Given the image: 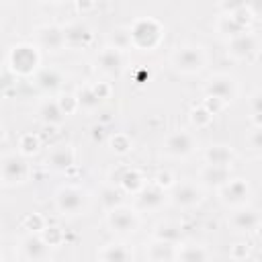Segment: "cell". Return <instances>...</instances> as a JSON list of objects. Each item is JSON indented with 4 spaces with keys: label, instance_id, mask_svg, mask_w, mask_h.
<instances>
[{
    "label": "cell",
    "instance_id": "c3c4849f",
    "mask_svg": "<svg viewBox=\"0 0 262 262\" xmlns=\"http://www.w3.org/2000/svg\"><path fill=\"white\" fill-rule=\"evenodd\" d=\"M0 262H2V260H0Z\"/></svg>",
    "mask_w": 262,
    "mask_h": 262
},
{
    "label": "cell",
    "instance_id": "1f68e13d",
    "mask_svg": "<svg viewBox=\"0 0 262 262\" xmlns=\"http://www.w3.org/2000/svg\"><path fill=\"white\" fill-rule=\"evenodd\" d=\"M100 201H102V205H104V209H117V207H121L123 205V194H121V190H117L115 186H104L102 190H100Z\"/></svg>",
    "mask_w": 262,
    "mask_h": 262
},
{
    "label": "cell",
    "instance_id": "52a82bcc",
    "mask_svg": "<svg viewBox=\"0 0 262 262\" xmlns=\"http://www.w3.org/2000/svg\"><path fill=\"white\" fill-rule=\"evenodd\" d=\"M29 176V166L27 162L16 156V154H6L0 158V178L6 184H18L25 182Z\"/></svg>",
    "mask_w": 262,
    "mask_h": 262
},
{
    "label": "cell",
    "instance_id": "4dcf8cb0",
    "mask_svg": "<svg viewBox=\"0 0 262 262\" xmlns=\"http://www.w3.org/2000/svg\"><path fill=\"white\" fill-rule=\"evenodd\" d=\"M41 147V141L35 133H23L20 139H18V154L20 156H33L37 154Z\"/></svg>",
    "mask_w": 262,
    "mask_h": 262
},
{
    "label": "cell",
    "instance_id": "5bb4252c",
    "mask_svg": "<svg viewBox=\"0 0 262 262\" xmlns=\"http://www.w3.org/2000/svg\"><path fill=\"white\" fill-rule=\"evenodd\" d=\"M176 244L151 239L145 246V260L147 262H174L176 260Z\"/></svg>",
    "mask_w": 262,
    "mask_h": 262
},
{
    "label": "cell",
    "instance_id": "60d3db41",
    "mask_svg": "<svg viewBox=\"0 0 262 262\" xmlns=\"http://www.w3.org/2000/svg\"><path fill=\"white\" fill-rule=\"evenodd\" d=\"M92 90H94V94H96L100 100H104V98L111 96V86H108L106 82H98V84H94Z\"/></svg>",
    "mask_w": 262,
    "mask_h": 262
},
{
    "label": "cell",
    "instance_id": "ffe728a7",
    "mask_svg": "<svg viewBox=\"0 0 262 262\" xmlns=\"http://www.w3.org/2000/svg\"><path fill=\"white\" fill-rule=\"evenodd\" d=\"M205 162H207L209 166L229 168V164L233 162V151H231V147L221 145V143L211 145V147H207V151H205Z\"/></svg>",
    "mask_w": 262,
    "mask_h": 262
},
{
    "label": "cell",
    "instance_id": "ab89813d",
    "mask_svg": "<svg viewBox=\"0 0 262 262\" xmlns=\"http://www.w3.org/2000/svg\"><path fill=\"white\" fill-rule=\"evenodd\" d=\"M248 254H250V246H248V244L239 242V244L231 246V258H233V260H242V258H246Z\"/></svg>",
    "mask_w": 262,
    "mask_h": 262
},
{
    "label": "cell",
    "instance_id": "f6af8a7d",
    "mask_svg": "<svg viewBox=\"0 0 262 262\" xmlns=\"http://www.w3.org/2000/svg\"><path fill=\"white\" fill-rule=\"evenodd\" d=\"M10 82H12V78H10V76H0V88L10 86Z\"/></svg>",
    "mask_w": 262,
    "mask_h": 262
},
{
    "label": "cell",
    "instance_id": "603a6c76",
    "mask_svg": "<svg viewBox=\"0 0 262 262\" xmlns=\"http://www.w3.org/2000/svg\"><path fill=\"white\" fill-rule=\"evenodd\" d=\"M199 178L209 184V186H221L229 180V168H219V166H203L199 172Z\"/></svg>",
    "mask_w": 262,
    "mask_h": 262
},
{
    "label": "cell",
    "instance_id": "ac0fdd59",
    "mask_svg": "<svg viewBox=\"0 0 262 262\" xmlns=\"http://www.w3.org/2000/svg\"><path fill=\"white\" fill-rule=\"evenodd\" d=\"M23 252H25V256H27L29 260H33V262H43V260H47V256H49V246L43 242L41 235L31 233V235H27V237L23 239Z\"/></svg>",
    "mask_w": 262,
    "mask_h": 262
},
{
    "label": "cell",
    "instance_id": "83f0119b",
    "mask_svg": "<svg viewBox=\"0 0 262 262\" xmlns=\"http://www.w3.org/2000/svg\"><path fill=\"white\" fill-rule=\"evenodd\" d=\"M178 262H207V250L203 246H184L176 252Z\"/></svg>",
    "mask_w": 262,
    "mask_h": 262
},
{
    "label": "cell",
    "instance_id": "9a60e30c",
    "mask_svg": "<svg viewBox=\"0 0 262 262\" xmlns=\"http://www.w3.org/2000/svg\"><path fill=\"white\" fill-rule=\"evenodd\" d=\"M37 41L43 49L59 51L63 45V29L57 25H43L37 29Z\"/></svg>",
    "mask_w": 262,
    "mask_h": 262
},
{
    "label": "cell",
    "instance_id": "f546056e",
    "mask_svg": "<svg viewBox=\"0 0 262 262\" xmlns=\"http://www.w3.org/2000/svg\"><path fill=\"white\" fill-rule=\"evenodd\" d=\"M108 43H111L108 47H113V49H119V51L127 49V47L131 45L127 27H117V29H113L111 35H108Z\"/></svg>",
    "mask_w": 262,
    "mask_h": 262
},
{
    "label": "cell",
    "instance_id": "74e56055",
    "mask_svg": "<svg viewBox=\"0 0 262 262\" xmlns=\"http://www.w3.org/2000/svg\"><path fill=\"white\" fill-rule=\"evenodd\" d=\"M158 188H162V190H166V188H170V186H174V176L170 174V172H160L158 176H156V182H154Z\"/></svg>",
    "mask_w": 262,
    "mask_h": 262
},
{
    "label": "cell",
    "instance_id": "836d02e7",
    "mask_svg": "<svg viewBox=\"0 0 262 262\" xmlns=\"http://www.w3.org/2000/svg\"><path fill=\"white\" fill-rule=\"evenodd\" d=\"M41 237H43V242L51 248V246H59L63 239H66V235H63V231L59 229V227H55V225H45V229L41 231Z\"/></svg>",
    "mask_w": 262,
    "mask_h": 262
},
{
    "label": "cell",
    "instance_id": "6da1fadb",
    "mask_svg": "<svg viewBox=\"0 0 262 262\" xmlns=\"http://www.w3.org/2000/svg\"><path fill=\"white\" fill-rule=\"evenodd\" d=\"M129 39L131 45L141 49V51H151L160 45V41L164 39V27L160 20L151 18V16H143V18H135L129 27Z\"/></svg>",
    "mask_w": 262,
    "mask_h": 262
},
{
    "label": "cell",
    "instance_id": "b9f144b4",
    "mask_svg": "<svg viewBox=\"0 0 262 262\" xmlns=\"http://www.w3.org/2000/svg\"><path fill=\"white\" fill-rule=\"evenodd\" d=\"M250 147L256 149V151L262 147V131H260V127H254L252 135H250Z\"/></svg>",
    "mask_w": 262,
    "mask_h": 262
},
{
    "label": "cell",
    "instance_id": "277c9868",
    "mask_svg": "<svg viewBox=\"0 0 262 262\" xmlns=\"http://www.w3.org/2000/svg\"><path fill=\"white\" fill-rule=\"evenodd\" d=\"M88 194L78 186H61L55 192V207L63 215H78L86 209Z\"/></svg>",
    "mask_w": 262,
    "mask_h": 262
},
{
    "label": "cell",
    "instance_id": "cb8c5ba5",
    "mask_svg": "<svg viewBox=\"0 0 262 262\" xmlns=\"http://www.w3.org/2000/svg\"><path fill=\"white\" fill-rule=\"evenodd\" d=\"M35 82H37V86H39L41 90H45V92H53V90H57V88L61 86L63 78H61V74H59L57 70H53V68H45V70H39V72H37Z\"/></svg>",
    "mask_w": 262,
    "mask_h": 262
},
{
    "label": "cell",
    "instance_id": "484cf974",
    "mask_svg": "<svg viewBox=\"0 0 262 262\" xmlns=\"http://www.w3.org/2000/svg\"><path fill=\"white\" fill-rule=\"evenodd\" d=\"M39 117L45 125H61L66 115L61 113L57 100H45L41 106H39Z\"/></svg>",
    "mask_w": 262,
    "mask_h": 262
},
{
    "label": "cell",
    "instance_id": "3957f363",
    "mask_svg": "<svg viewBox=\"0 0 262 262\" xmlns=\"http://www.w3.org/2000/svg\"><path fill=\"white\" fill-rule=\"evenodd\" d=\"M205 51L199 45H180L172 53V66L182 74H196L205 68Z\"/></svg>",
    "mask_w": 262,
    "mask_h": 262
},
{
    "label": "cell",
    "instance_id": "8d00e7d4",
    "mask_svg": "<svg viewBox=\"0 0 262 262\" xmlns=\"http://www.w3.org/2000/svg\"><path fill=\"white\" fill-rule=\"evenodd\" d=\"M25 225H27L31 231H43V229H45V219H43L41 215L33 213V215H29V217L25 219Z\"/></svg>",
    "mask_w": 262,
    "mask_h": 262
},
{
    "label": "cell",
    "instance_id": "ee69618b",
    "mask_svg": "<svg viewBox=\"0 0 262 262\" xmlns=\"http://www.w3.org/2000/svg\"><path fill=\"white\" fill-rule=\"evenodd\" d=\"M94 6H96L94 2H76V8L82 10V12H84V10H92Z\"/></svg>",
    "mask_w": 262,
    "mask_h": 262
},
{
    "label": "cell",
    "instance_id": "7c38bea8",
    "mask_svg": "<svg viewBox=\"0 0 262 262\" xmlns=\"http://www.w3.org/2000/svg\"><path fill=\"white\" fill-rule=\"evenodd\" d=\"M164 203H166V190L158 188L156 184L143 186V188L137 192V199H135V207H137L139 211H156V209H160Z\"/></svg>",
    "mask_w": 262,
    "mask_h": 262
},
{
    "label": "cell",
    "instance_id": "2e32d148",
    "mask_svg": "<svg viewBox=\"0 0 262 262\" xmlns=\"http://www.w3.org/2000/svg\"><path fill=\"white\" fill-rule=\"evenodd\" d=\"M96 63L100 68V72L108 74V76H119L121 70H123V53L119 49H113V47H104L98 57H96Z\"/></svg>",
    "mask_w": 262,
    "mask_h": 262
},
{
    "label": "cell",
    "instance_id": "e0dca14e",
    "mask_svg": "<svg viewBox=\"0 0 262 262\" xmlns=\"http://www.w3.org/2000/svg\"><path fill=\"white\" fill-rule=\"evenodd\" d=\"M74 160H76V151L72 145H57L47 158H45V164L51 168V170H68L74 166Z\"/></svg>",
    "mask_w": 262,
    "mask_h": 262
},
{
    "label": "cell",
    "instance_id": "bcb514c9",
    "mask_svg": "<svg viewBox=\"0 0 262 262\" xmlns=\"http://www.w3.org/2000/svg\"><path fill=\"white\" fill-rule=\"evenodd\" d=\"M4 137H6V131H4V127L0 125V141H4Z\"/></svg>",
    "mask_w": 262,
    "mask_h": 262
},
{
    "label": "cell",
    "instance_id": "7402d4cb",
    "mask_svg": "<svg viewBox=\"0 0 262 262\" xmlns=\"http://www.w3.org/2000/svg\"><path fill=\"white\" fill-rule=\"evenodd\" d=\"M117 182H119L127 192H133V194H137V192L145 186L143 176H141L139 170H135V168H123V170L117 174Z\"/></svg>",
    "mask_w": 262,
    "mask_h": 262
},
{
    "label": "cell",
    "instance_id": "d4e9b609",
    "mask_svg": "<svg viewBox=\"0 0 262 262\" xmlns=\"http://www.w3.org/2000/svg\"><path fill=\"white\" fill-rule=\"evenodd\" d=\"M154 239H160V242H170V244H178L182 239V227L172 223V221H164V223H158L156 229H154Z\"/></svg>",
    "mask_w": 262,
    "mask_h": 262
},
{
    "label": "cell",
    "instance_id": "5b68a950",
    "mask_svg": "<svg viewBox=\"0 0 262 262\" xmlns=\"http://www.w3.org/2000/svg\"><path fill=\"white\" fill-rule=\"evenodd\" d=\"M106 223H108V227H111L115 233L127 235V233H135V231H137V227H139V215H137L135 209L121 205V207L108 211Z\"/></svg>",
    "mask_w": 262,
    "mask_h": 262
},
{
    "label": "cell",
    "instance_id": "d6986e66",
    "mask_svg": "<svg viewBox=\"0 0 262 262\" xmlns=\"http://www.w3.org/2000/svg\"><path fill=\"white\" fill-rule=\"evenodd\" d=\"M231 225L237 231H256L260 227V213L256 209H239L231 215Z\"/></svg>",
    "mask_w": 262,
    "mask_h": 262
},
{
    "label": "cell",
    "instance_id": "30bf717a",
    "mask_svg": "<svg viewBox=\"0 0 262 262\" xmlns=\"http://www.w3.org/2000/svg\"><path fill=\"white\" fill-rule=\"evenodd\" d=\"M248 196H250V184L244 178H233L219 186V199L225 205H233V207L244 205Z\"/></svg>",
    "mask_w": 262,
    "mask_h": 262
},
{
    "label": "cell",
    "instance_id": "7a4b0ae2",
    "mask_svg": "<svg viewBox=\"0 0 262 262\" xmlns=\"http://www.w3.org/2000/svg\"><path fill=\"white\" fill-rule=\"evenodd\" d=\"M39 61H41V55H39V49L33 43H18L8 53L10 70L20 74V76L33 74L39 68Z\"/></svg>",
    "mask_w": 262,
    "mask_h": 262
},
{
    "label": "cell",
    "instance_id": "8992f818",
    "mask_svg": "<svg viewBox=\"0 0 262 262\" xmlns=\"http://www.w3.org/2000/svg\"><path fill=\"white\" fill-rule=\"evenodd\" d=\"M164 154L172 156V158H186L196 149V137L184 129L170 133L164 139Z\"/></svg>",
    "mask_w": 262,
    "mask_h": 262
},
{
    "label": "cell",
    "instance_id": "44dd1931",
    "mask_svg": "<svg viewBox=\"0 0 262 262\" xmlns=\"http://www.w3.org/2000/svg\"><path fill=\"white\" fill-rule=\"evenodd\" d=\"M100 262H133V252L125 244H108L98 252Z\"/></svg>",
    "mask_w": 262,
    "mask_h": 262
},
{
    "label": "cell",
    "instance_id": "8fae6325",
    "mask_svg": "<svg viewBox=\"0 0 262 262\" xmlns=\"http://www.w3.org/2000/svg\"><path fill=\"white\" fill-rule=\"evenodd\" d=\"M258 51V35L256 33H242L227 41V53L235 59H246Z\"/></svg>",
    "mask_w": 262,
    "mask_h": 262
},
{
    "label": "cell",
    "instance_id": "f35d334b",
    "mask_svg": "<svg viewBox=\"0 0 262 262\" xmlns=\"http://www.w3.org/2000/svg\"><path fill=\"white\" fill-rule=\"evenodd\" d=\"M201 106H203L207 113H211V115H217V113H219V111H221L225 104H223L221 100H217V98H211V96H207V98H205V102H203Z\"/></svg>",
    "mask_w": 262,
    "mask_h": 262
},
{
    "label": "cell",
    "instance_id": "ba28073f",
    "mask_svg": "<svg viewBox=\"0 0 262 262\" xmlns=\"http://www.w3.org/2000/svg\"><path fill=\"white\" fill-rule=\"evenodd\" d=\"M205 94L211 96V98L221 100L223 104H227V102H231V100L237 96V84H235L233 78L219 74V76H213V78L207 80V84H205Z\"/></svg>",
    "mask_w": 262,
    "mask_h": 262
},
{
    "label": "cell",
    "instance_id": "e575fe53",
    "mask_svg": "<svg viewBox=\"0 0 262 262\" xmlns=\"http://www.w3.org/2000/svg\"><path fill=\"white\" fill-rule=\"evenodd\" d=\"M190 121H192V125H194L196 129H205V127L211 125L213 115L207 113L203 106H196V108H192V113H190Z\"/></svg>",
    "mask_w": 262,
    "mask_h": 262
},
{
    "label": "cell",
    "instance_id": "7dc6e473",
    "mask_svg": "<svg viewBox=\"0 0 262 262\" xmlns=\"http://www.w3.org/2000/svg\"><path fill=\"white\" fill-rule=\"evenodd\" d=\"M0 25H2V20H0Z\"/></svg>",
    "mask_w": 262,
    "mask_h": 262
},
{
    "label": "cell",
    "instance_id": "4fadbf2b",
    "mask_svg": "<svg viewBox=\"0 0 262 262\" xmlns=\"http://www.w3.org/2000/svg\"><path fill=\"white\" fill-rule=\"evenodd\" d=\"M92 43V31L84 23H70L63 27V45L68 47H86Z\"/></svg>",
    "mask_w": 262,
    "mask_h": 262
},
{
    "label": "cell",
    "instance_id": "9c48e42d",
    "mask_svg": "<svg viewBox=\"0 0 262 262\" xmlns=\"http://www.w3.org/2000/svg\"><path fill=\"white\" fill-rule=\"evenodd\" d=\"M170 201L178 209H192V207H196V205L203 203V190L196 184H192V182L174 184V190L170 194Z\"/></svg>",
    "mask_w": 262,
    "mask_h": 262
},
{
    "label": "cell",
    "instance_id": "4316f807",
    "mask_svg": "<svg viewBox=\"0 0 262 262\" xmlns=\"http://www.w3.org/2000/svg\"><path fill=\"white\" fill-rule=\"evenodd\" d=\"M217 31H219V35H223V37H227V39H233V37L246 33L248 29H246L244 25H239L233 16L223 14V16H219V20H217Z\"/></svg>",
    "mask_w": 262,
    "mask_h": 262
},
{
    "label": "cell",
    "instance_id": "d590c367",
    "mask_svg": "<svg viewBox=\"0 0 262 262\" xmlns=\"http://www.w3.org/2000/svg\"><path fill=\"white\" fill-rule=\"evenodd\" d=\"M57 104H59V108H61V113L68 117V115H74L78 108H80V104H78V98H76V94H70V92H66V94H61V98L57 100Z\"/></svg>",
    "mask_w": 262,
    "mask_h": 262
},
{
    "label": "cell",
    "instance_id": "d6a6232c",
    "mask_svg": "<svg viewBox=\"0 0 262 262\" xmlns=\"http://www.w3.org/2000/svg\"><path fill=\"white\" fill-rule=\"evenodd\" d=\"M108 145H111V149H113L115 154H119V156L131 151V139H129L127 133H115V135H111Z\"/></svg>",
    "mask_w": 262,
    "mask_h": 262
},
{
    "label": "cell",
    "instance_id": "7bdbcfd3",
    "mask_svg": "<svg viewBox=\"0 0 262 262\" xmlns=\"http://www.w3.org/2000/svg\"><path fill=\"white\" fill-rule=\"evenodd\" d=\"M250 102H252V115H260V111H262V92L256 90V92L252 94Z\"/></svg>",
    "mask_w": 262,
    "mask_h": 262
},
{
    "label": "cell",
    "instance_id": "f1b7e54d",
    "mask_svg": "<svg viewBox=\"0 0 262 262\" xmlns=\"http://www.w3.org/2000/svg\"><path fill=\"white\" fill-rule=\"evenodd\" d=\"M76 98H78V104L82 106V108H88V111H94V108H98L100 106V98L94 94V90H92V86H82L80 90H78V94H76Z\"/></svg>",
    "mask_w": 262,
    "mask_h": 262
}]
</instances>
